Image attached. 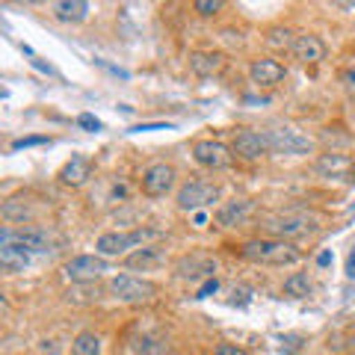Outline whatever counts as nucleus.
<instances>
[{
  "instance_id": "1",
  "label": "nucleus",
  "mask_w": 355,
  "mask_h": 355,
  "mask_svg": "<svg viewBox=\"0 0 355 355\" xmlns=\"http://www.w3.org/2000/svg\"><path fill=\"white\" fill-rule=\"evenodd\" d=\"M240 258L252 263H266V266H291L299 263V249L287 240H249L240 246Z\"/></svg>"
},
{
  "instance_id": "2",
  "label": "nucleus",
  "mask_w": 355,
  "mask_h": 355,
  "mask_svg": "<svg viewBox=\"0 0 355 355\" xmlns=\"http://www.w3.org/2000/svg\"><path fill=\"white\" fill-rule=\"evenodd\" d=\"M110 293L125 305H142L157 296V284L137 279V275H116V279H110Z\"/></svg>"
},
{
  "instance_id": "3",
  "label": "nucleus",
  "mask_w": 355,
  "mask_h": 355,
  "mask_svg": "<svg viewBox=\"0 0 355 355\" xmlns=\"http://www.w3.org/2000/svg\"><path fill=\"white\" fill-rule=\"evenodd\" d=\"M107 270H110V263H107V258H101V254H74V258H69L62 266L65 279H69L71 284L98 282Z\"/></svg>"
},
{
  "instance_id": "4",
  "label": "nucleus",
  "mask_w": 355,
  "mask_h": 355,
  "mask_svg": "<svg viewBox=\"0 0 355 355\" xmlns=\"http://www.w3.org/2000/svg\"><path fill=\"white\" fill-rule=\"evenodd\" d=\"M148 234H154V231H148V228H139V231H107V234L98 237L95 252L101 254V258H119V254L130 252L133 246H139Z\"/></svg>"
},
{
  "instance_id": "5",
  "label": "nucleus",
  "mask_w": 355,
  "mask_h": 355,
  "mask_svg": "<svg viewBox=\"0 0 355 355\" xmlns=\"http://www.w3.org/2000/svg\"><path fill=\"white\" fill-rule=\"evenodd\" d=\"M216 198H219V187L205 184V181H190L178 193V207H181L184 214H198V210L214 205Z\"/></svg>"
},
{
  "instance_id": "6",
  "label": "nucleus",
  "mask_w": 355,
  "mask_h": 355,
  "mask_svg": "<svg viewBox=\"0 0 355 355\" xmlns=\"http://www.w3.org/2000/svg\"><path fill=\"white\" fill-rule=\"evenodd\" d=\"M193 157L198 166H205V169H228V166L234 163L231 148L219 139H198L193 146Z\"/></svg>"
},
{
  "instance_id": "7",
  "label": "nucleus",
  "mask_w": 355,
  "mask_h": 355,
  "mask_svg": "<svg viewBox=\"0 0 355 355\" xmlns=\"http://www.w3.org/2000/svg\"><path fill=\"white\" fill-rule=\"evenodd\" d=\"M266 142H270V151H282V154H308L314 148L305 133H299L296 128H275L266 130Z\"/></svg>"
},
{
  "instance_id": "8",
  "label": "nucleus",
  "mask_w": 355,
  "mask_h": 355,
  "mask_svg": "<svg viewBox=\"0 0 355 355\" xmlns=\"http://www.w3.org/2000/svg\"><path fill=\"white\" fill-rule=\"evenodd\" d=\"M175 166L169 163H154L148 166L146 172H142V193L151 196V198H157V196H166L175 187Z\"/></svg>"
},
{
  "instance_id": "9",
  "label": "nucleus",
  "mask_w": 355,
  "mask_h": 355,
  "mask_svg": "<svg viewBox=\"0 0 355 355\" xmlns=\"http://www.w3.org/2000/svg\"><path fill=\"white\" fill-rule=\"evenodd\" d=\"M231 151L237 154L243 160H258L270 151V142H266V133H258V130H240L234 137V146Z\"/></svg>"
},
{
  "instance_id": "10",
  "label": "nucleus",
  "mask_w": 355,
  "mask_h": 355,
  "mask_svg": "<svg viewBox=\"0 0 355 355\" xmlns=\"http://www.w3.org/2000/svg\"><path fill=\"white\" fill-rule=\"evenodd\" d=\"M293 57L302 65H317L320 60H326V42L314 36V33H305V36H296L293 42Z\"/></svg>"
},
{
  "instance_id": "11",
  "label": "nucleus",
  "mask_w": 355,
  "mask_h": 355,
  "mask_svg": "<svg viewBox=\"0 0 355 355\" xmlns=\"http://www.w3.org/2000/svg\"><path fill=\"white\" fill-rule=\"evenodd\" d=\"M33 249L21 246V243H0V266L6 272H24L33 263Z\"/></svg>"
},
{
  "instance_id": "12",
  "label": "nucleus",
  "mask_w": 355,
  "mask_h": 355,
  "mask_svg": "<svg viewBox=\"0 0 355 355\" xmlns=\"http://www.w3.org/2000/svg\"><path fill=\"white\" fill-rule=\"evenodd\" d=\"M249 74H252V83L258 86H279L287 77V69L279 60H254L249 65Z\"/></svg>"
},
{
  "instance_id": "13",
  "label": "nucleus",
  "mask_w": 355,
  "mask_h": 355,
  "mask_svg": "<svg viewBox=\"0 0 355 355\" xmlns=\"http://www.w3.org/2000/svg\"><path fill=\"white\" fill-rule=\"evenodd\" d=\"M266 228L272 234H282V237H296V234H305L314 225H311L308 216H293V214H284V216H270L266 219Z\"/></svg>"
},
{
  "instance_id": "14",
  "label": "nucleus",
  "mask_w": 355,
  "mask_h": 355,
  "mask_svg": "<svg viewBox=\"0 0 355 355\" xmlns=\"http://www.w3.org/2000/svg\"><path fill=\"white\" fill-rule=\"evenodd\" d=\"M216 272V261L205 258V254H193V258H184L181 263H178V275L181 279H214Z\"/></svg>"
},
{
  "instance_id": "15",
  "label": "nucleus",
  "mask_w": 355,
  "mask_h": 355,
  "mask_svg": "<svg viewBox=\"0 0 355 355\" xmlns=\"http://www.w3.org/2000/svg\"><path fill=\"white\" fill-rule=\"evenodd\" d=\"M89 178H92V163H89L86 157H71L60 169V181L65 187H83Z\"/></svg>"
},
{
  "instance_id": "16",
  "label": "nucleus",
  "mask_w": 355,
  "mask_h": 355,
  "mask_svg": "<svg viewBox=\"0 0 355 355\" xmlns=\"http://www.w3.org/2000/svg\"><path fill=\"white\" fill-rule=\"evenodd\" d=\"M252 207H254L252 198H240V202H228V205H222V207L216 210V222H219V225H225V228H231V225H240V222L252 214Z\"/></svg>"
},
{
  "instance_id": "17",
  "label": "nucleus",
  "mask_w": 355,
  "mask_h": 355,
  "mask_svg": "<svg viewBox=\"0 0 355 355\" xmlns=\"http://www.w3.org/2000/svg\"><path fill=\"white\" fill-rule=\"evenodd\" d=\"M190 69L198 74V77H214L225 69V57L222 53H193L190 57Z\"/></svg>"
},
{
  "instance_id": "18",
  "label": "nucleus",
  "mask_w": 355,
  "mask_h": 355,
  "mask_svg": "<svg viewBox=\"0 0 355 355\" xmlns=\"http://www.w3.org/2000/svg\"><path fill=\"white\" fill-rule=\"evenodd\" d=\"M349 169H352V160L347 157V154L329 151V154H320V157H317V172H320V175L338 178V175H347Z\"/></svg>"
},
{
  "instance_id": "19",
  "label": "nucleus",
  "mask_w": 355,
  "mask_h": 355,
  "mask_svg": "<svg viewBox=\"0 0 355 355\" xmlns=\"http://www.w3.org/2000/svg\"><path fill=\"white\" fill-rule=\"evenodd\" d=\"M53 15L65 21V24H69V21L71 24H80L89 15V3L86 0H60V3H53Z\"/></svg>"
},
{
  "instance_id": "20",
  "label": "nucleus",
  "mask_w": 355,
  "mask_h": 355,
  "mask_svg": "<svg viewBox=\"0 0 355 355\" xmlns=\"http://www.w3.org/2000/svg\"><path fill=\"white\" fill-rule=\"evenodd\" d=\"M65 299H69L71 305H92L101 299V287H98L95 282H86V284H71L69 293H65Z\"/></svg>"
},
{
  "instance_id": "21",
  "label": "nucleus",
  "mask_w": 355,
  "mask_h": 355,
  "mask_svg": "<svg viewBox=\"0 0 355 355\" xmlns=\"http://www.w3.org/2000/svg\"><path fill=\"white\" fill-rule=\"evenodd\" d=\"M157 263H163V254L157 249H137L125 258L128 270H151V266H157Z\"/></svg>"
},
{
  "instance_id": "22",
  "label": "nucleus",
  "mask_w": 355,
  "mask_h": 355,
  "mask_svg": "<svg viewBox=\"0 0 355 355\" xmlns=\"http://www.w3.org/2000/svg\"><path fill=\"white\" fill-rule=\"evenodd\" d=\"M311 291H314V284H311L308 272H293V275H287V279H284V293L287 296L305 299V296H311Z\"/></svg>"
},
{
  "instance_id": "23",
  "label": "nucleus",
  "mask_w": 355,
  "mask_h": 355,
  "mask_svg": "<svg viewBox=\"0 0 355 355\" xmlns=\"http://www.w3.org/2000/svg\"><path fill=\"white\" fill-rule=\"evenodd\" d=\"M71 355H101V338L92 331H80L71 340Z\"/></svg>"
},
{
  "instance_id": "24",
  "label": "nucleus",
  "mask_w": 355,
  "mask_h": 355,
  "mask_svg": "<svg viewBox=\"0 0 355 355\" xmlns=\"http://www.w3.org/2000/svg\"><path fill=\"white\" fill-rule=\"evenodd\" d=\"M3 216L9 219V222H30V219H36V210L33 207H27L24 205V198H9V202L3 205Z\"/></svg>"
},
{
  "instance_id": "25",
  "label": "nucleus",
  "mask_w": 355,
  "mask_h": 355,
  "mask_svg": "<svg viewBox=\"0 0 355 355\" xmlns=\"http://www.w3.org/2000/svg\"><path fill=\"white\" fill-rule=\"evenodd\" d=\"M133 349H137L139 355H169V347H166L163 340H154V338H137L133 340Z\"/></svg>"
},
{
  "instance_id": "26",
  "label": "nucleus",
  "mask_w": 355,
  "mask_h": 355,
  "mask_svg": "<svg viewBox=\"0 0 355 355\" xmlns=\"http://www.w3.org/2000/svg\"><path fill=\"white\" fill-rule=\"evenodd\" d=\"M36 146H51L48 137H24L12 142V151H24V148H36Z\"/></svg>"
},
{
  "instance_id": "27",
  "label": "nucleus",
  "mask_w": 355,
  "mask_h": 355,
  "mask_svg": "<svg viewBox=\"0 0 355 355\" xmlns=\"http://www.w3.org/2000/svg\"><path fill=\"white\" fill-rule=\"evenodd\" d=\"M222 6H225L222 0H198V3H196V12L205 15V18H210V15H216Z\"/></svg>"
},
{
  "instance_id": "28",
  "label": "nucleus",
  "mask_w": 355,
  "mask_h": 355,
  "mask_svg": "<svg viewBox=\"0 0 355 355\" xmlns=\"http://www.w3.org/2000/svg\"><path fill=\"white\" fill-rule=\"evenodd\" d=\"M77 125H80L83 130H92V133L101 130V121H98L92 113H80V116H77Z\"/></svg>"
},
{
  "instance_id": "29",
  "label": "nucleus",
  "mask_w": 355,
  "mask_h": 355,
  "mask_svg": "<svg viewBox=\"0 0 355 355\" xmlns=\"http://www.w3.org/2000/svg\"><path fill=\"white\" fill-rule=\"evenodd\" d=\"M340 83H343V89H347V95L355 98V69L343 71V74H340Z\"/></svg>"
},
{
  "instance_id": "30",
  "label": "nucleus",
  "mask_w": 355,
  "mask_h": 355,
  "mask_svg": "<svg viewBox=\"0 0 355 355\" xmlns=\"http://www.w3.org/2000/svg\"><path fill=\"white\" fill-rule=\"evenodd\" d=\"M216 291H219V282L216 279H207L202 287H198V296L196 299H207V296H214Z\"/></svg>"
},
{
  "instance_id": "31",
  "label": "nucleus",
  "mask_w": 355,
  "mask_h": 355,
  "mask_svg": "<svg viewBox=\"0 0 355 355\" xmlns=\"http://www.w3.org/2000/svg\"><path fill=\"white\" fill-rule=\"evenodd\" d=\"M216 355H249V352L240 347H231V343H222V347H216Z\"/></svg>"
},
{
  "instance_id": "32",
  "label": "nucleus",
  "mask_w": 355,
  "mask_h": 355,
  "mask_svg": "<svg viewBox=\"0 0 355 355\" xmlns=\"http://www.w3.org/2000/svg\"><path fill=\"white\" fill-rule=\"evenodd\" d=\"M299 340H302V338H296V335H287V338H282V349H287V352H296V349H299Z\"/></svg>"
},
{
  "instance_id": "33",
  "label": "nucleus",
  "mask_w": 355,
  "mask_h": 355,
  "mask_svg": "<svg viewBox=\"0 0 355 355\" xmlns=\"http://www.w3.org/2000/svg\"><path fill=\"white\" fill-rule=\"evenodd\" d=\"M142 130H169V125H163V121H154V125H137V128H130V133H142Z\"/></svg>"
},
{
  "instance_id": "34",
  "label": "nucleus",
  "mask_w": 355,
  "mask_h": 355,
  "mask_svg": "<svg viewBox=\"0 0 355 355\" xmlns=\"http://www.w3.org/2000/svg\"><path fill=\"white\" fill-rule=\"evenodd\" d=\"M193 222H196V228H205L207 225V214L205 210H198V214H193Z\"/></svg>"
},
{
  "instance_id": "35",
  "label": "nucleus",
  "mask_w": 355,
  "mask_h": 355,
  "mask_svg": "<svg viewBox=\"0 0 355 355\" xmlns=\"http://www.w3.org/2000/svg\"><path fill=\"white\" fill-rule=\"evenodd\" d=\"M347 275H349V279H355V246H352L349 261H347Z\"/></svg>"
},
{
  "instance_id": "36",
  "label": "nucleus",
  "mask_w": 355,
  "mask_h": 355,
  "mask_svg": "<svg viewBox=\"0 0 355 355\" xmlns=\"http://www.w3.org/2000/svg\"><path fill=\"white\" fill-rule=\"evenodd\" d=\"M42 355H57V343H53V340H44V343H42Z\"/></svg>"
},
{
  "instance_id": "37",
  "label": "nucleus",
  "mask_w": 355,
  "mask_h": 355,
  "mask_svg": "<svg viewBox=\"0 0 355 355\" xmlns=\"http://www.w3.org/2000/svg\"><path fill=\"white\" fill-rule=\"evenodd\" d=\"M317 263H320V266H329V263H331V252H320V254H317Z\"/></svg>"
},
{
  "instance_id": "38",
  "label": "nucleus",
  "mask_w": 355,
  "mask_h": 355,
  "mask_svg": "<svg viewBox=\"0 0 355 355\" xmlns=\"http://www.w3.org/2000/svg\"><path fill=\"white\" fill-rule=\"evenodd\" d=\"M347 349H349V355H355V338H349V343H347Z\"/></svg>"
}]
</instances>
